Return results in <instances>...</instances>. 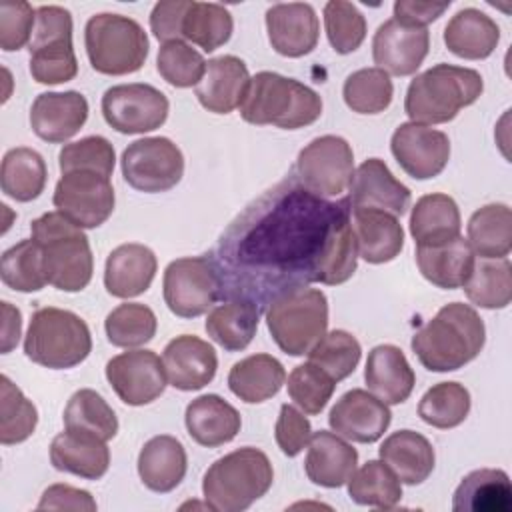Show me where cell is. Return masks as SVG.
I'll use <instances>...</instances> for the list:
<instances>
[{"instance_id": "44", "label": "cell", "mask_w": 512, "mask_h": 512, "mask_svg": "<svg viewBox=\"0 0 512 512\" xmlns=\"http://www.w3.org/2000/svg\"><path fill=\"white\" fill-rule=\"evenodd\" d=\"M470 412V392L460 382H438L418 402V416L440 430L460 426Z\"/></svg>"}, {"instance_id": "5", "label": "cell", "mask_w": 512, "mask_h": 512, "mask_svg": "<svg viewBox=\"0 0 512 512\" xmlns=\"http://www.w3.org/2000/svg\"><path fill=\"white\" fill-rule=\"evenodd\" d=\"M30 230L42 250L48 284L64 292L84 290L92 280L94 258L82 228L56 210L32 220Z\"/></svg>"}, {"instance_id": "53", "label": "cell", "mask_w": 512, "mask_h": 512, "mask_svg": "<svg viewBox=\"0 0 512 512\" xmlns=\"http://www.w3.org/2000/svg\"><path fill=\"white\" fill-rule=\"evenodd\" d=\"M324 28L330 46L338 54H350L366 38V18L346 0H330L324 6Z\"/></svg>"}, {"instance_id": "8", "label": "cell", "mask_w": 512, "mask_h": 512, "mask_svg": "<svg viewBox=\"0 0 512 512\" xmlns=\"http://www.w3.org/2000/svg\"><path fill=\"white\" fill-rule=\"evenodd\" d=\"M264 312L272 340L290 356L308 354L328 330V298L316 288L284 292Z\"/></svg>"}, {"instance_id": "55", "label": "cell", "mask_w": 512, "mask_h": 512, "mask_svg": "<svg viewBox=\"0 0 512 512\" xmlns=\"http://www.w3.org/2000/svg\"><path fill=\"white\" fill-rule=\"evenodd\" d=\"M36 22V10L24 0L0 2V48L4 52L20 50L30 42Z\"/></svg>"}, {"instance_id": "3", "label": "cell", "mask_w": 512, "mask_h": 512, "mask_svg": "<svg viewBox=\"0 0 512 512\" xmlns=\"http://www.w3.org/2000/svg\"><path fill=\"white\" fill-rule=\"evenodd\" d=\"M484 90L480 72L440 62L418 74L406 90L404 112L416 124H444L474 104Z\"/></svg>"}, {"instance_id": "51", "label": "cell", "mask_w": 512, "mask_h": 512, "mask_svg": "<svg viewBox=\"0 0 512 512\" xmlns=\"http://www.w3.org/2000/svg\"><path fill=\"white\" fill-rule=\"evenodd\" d=\"M156 70L168 84L176 88H190L200 84L206 72V60L184 40H174L160 46Z\"/></svg>"}, {"instance_id": "38", "label": "cell", "mask_w": 512, "mask_h": 512, "mask_svg": "<svg viewBox=\"0 0 512 512\" xmlns=\"http://www.w3.org/2000/svg\"><path fill=\"white\" fill-rule=\"evenodd\" d=\"M258 322L260 308L254 302L228 298L212 308L204 328L208 336L226 352H240L252 342L258 330Z\"/></svg>"}, {"instance_id": "30", "label": "cell", "mask_w": 512, "mask_h": 512, "mask_svg": "<svg viewBox=\"0 0 512 512\" xmlns=\"http://www.w3.org/2000/svg\"><path fill=\"white\" fill-rule=\"evenodd\" d=\"M184 422L190 438L206 448H216L234 440L242 426L238 410L218 394L194 398L186 406Z\"/></svg>"}, {"instance_id": "25", "label": "cell", "mask_w": 512, "mask_h": 512, "mask_svg": "<svg viewBox=\"0 0 512 512\" xmlns=\"http://www.w3.org/2000/svg\"><path fill=\"white\" fill-rule=\"evenodd\" d=\"M50 462L60 472L98 480L108 472L110 450L96 434L66 428L50 444Z\"/></svg>"}, {"instance_id": "46", "label": "cell", "mask_w": 512, "mask_h": 512, "mask_svg": "<svg viewBox=\"0 0 512 512\" xmlns=\"http://www.w3.org/2000/svg\"><path fill=\"white\" fill-rule=\"evenodd\" d=\"M2 282L16 292H38L48 280L44 272V260L40 246L28 238L20 240L2 254L0 262Z\"/></svg>"}, {"instance_id": "56", "label": "cell", "mask_w": 512, "mask_h": 512, "mask_svg": "<svg viewBox=\"0 0 512 512\" xmlns=\"http://www.w3.org/2000/svg\"><path fill=\"white\" fill-rule=\"evenodd\" d=\"M274 436L282 454L294 458L308 446L312 436V426L300 410H296L290 404H282L276 420Z\"/></svg>"}, {"instance_id": "10", "label": "cell", "mask_w": 512, "mask_h": 512, "mask_svg": "<svg viewBox=\"0 0 512 512\" xmlns=\"http://www.w3.org/2000/svg\"><path fill=\"white\" fill-rule=\"evenodd\" d=\"M30 74L38 84H62L78 74L72 46V14L62 6H38L28 42Z\"/></svg>"}, {"instance_id": "13", "label": "cell", "mask_w": 512, "mask_h": 512, "mask_svg": "<svg viewBox=\"0 0 512 512\" xmlns=\"http://www.w3.org/2000/svg\"><path fill=\"white\" fill-rule=\"evenodd\" d=\"M124 180L140 192L158 194L174 188L184 176L182 150L164 136L140 138L124 148L120 158Z\"/></svg>"}, {"instance_id": "19", "label": "cell", "mask_w": 512, "mask_h": 512, "mask_svg": "<svg viewBox=\"0 0 512 512\" xmlns=\"http://www.w3.org/2000/svg\"><path fill=\"white\" fill-rule=\"evenodd\" d=\"M392 420L388 404L374 394L354 388L340 396L328 414L330 428L352 442L372 444L384 436Z\"/></svg>"}, {"instance_id": "52", "label": "cell", "mask_w": 512, "mask_h": 512, "mask_svg": "<svg viewBox=\"0 0 512 512\" xmlns=\"http://www.w3.org/2000/svg\"><path fill=\"white\" fill-rule=\"evenodd\" d=\"M336 380L326 374L320 366L306 362L298 364L290 376H288V394L294 400V404L304 410V414H320L326 404L330 402L334 390H336Z\"/></svg>"}, {"instance_id": "2", "label": "cell", "mask_w": 512, "mask_h": 512, "mask_svg": "<svg viewBox=\"0 0 512 512\" xmlns=\"http://www.w3.org/2000/svg\"><path fill=\"white\" fill-rule=\"evenodd\" d=\"M486 328L480 314L464 302L442 306L412 336V350L430 372H452L472 362L484 348Z\"/></svg>"}, {"instance_id": "59", "label": "cell", "mask_w": 512, "mask_h": 512, "mask_svg": "<svg viewBox=\"0 0 512 512\" xmlns=\"http://www.w3.org/2000/svg\"><path fill=\"white\" fill-rule=\"evenodd\" d=\"M450 2H422V0H396L394 2V18L398 22L426 28L430 22L438 20Z\"/></svg>"}, {"instance_id": "41", "label": "cell", "mask_w": 512, "mask_h": 512, "mask_svg": "<svg viewBox=\"0 0 512 512\" xmlns=\"http://www.w3.org/2000/svg\"><path fill=\"white\" fill-rule=\"evenodd\" d=\"M464 294L480 308H506L512 300V264L508 258H480L464 282Z\"/></svg>"}, {"instance_id": "43", "label": "cell", "mask_w": 512, "mask_h": 512, "mask_svg": "<svg viewBox=\"0 0 512 512\" xmlns=\"http://www.w3.org/2000/svg\"><path fill=\"white\" fill-rule=\"evenodd\" d=\"M232 30V14L222 4L190 0L182 22V38L200 46L204 52H212L230 40Z\"/></svg>"}, {"instance_id": "49", "label": "cell", "mask_w": 512, "mask_h": 512, "mask_svg": "<svg viewBox=\"0 0 512 512\" xmlns=\"http://www.w3.org/2000/svg\"><path fill=\"white\" fill-rule=\"evenodd\" d=\"M0 442L4 446L24 442L38 424L36 406L4 374L0 378Z\"/></svg>"}, {"instance_id": "14", "label": "cell", "mask_w": 512, "mask_h": 512, "mask_svg": "<svg viewBox=\"0 0 512 512\" xmlns=\"http://www.w3.org/2000/svg\"><path fill=\"white\" fill-rule=\"evenodd\" d=\"M170 102L158 88L142 82L118 84L102 96V116L120 134H144L160 128Z\"/></svg>"}, {"instance_id": "60", "label": "cell", "mask_w": 512, "mask_h": 512, "mask_svg": "<svg viewBox=\"0 0 512 512\" xmlns=\"http://www.w3.org/2000/svg\"><path fill=\"white\" fill-rule=\"evenodd\" d=\"M22 316L16 306L2 302V354H8L20 340Z\"/></svg>"}, {"instance_id": "58", "label": "cell", "mask_w": 512, "mask_h": 512, "mask_svg": "<svg viewBox=\"0 0 512 512\" xmlns=\"http://www.w3.org/2000/svg\"><path fill=\"white\" fill-rule=\"evenodd\" d=\"M38 510H84L94 512L96 500L90 492L68 486V484H54L44 490L38 506Z\"/></svg>"}, {"instance_id": "54", "label": "cell", "mask_w": 512, "mask_h": 512, "mask_svg": "<svg viewBox=\"0 0 512 512\" xmlns=\"http://www.w3.org/2000/svg\"><path fill=\"white\" fill-rule=\"evenodd\" d=\"M116 164L114 146L104 136H86L76 142L62 146L58 154V166L62 174L74 170H88L102 174L106 178L112 176Z\"/></svg>"}, {"instance_id": "45", "label": "cell", "mask_w": 512, "mask_h": 512, "mask_svg": "<svg viewBox=\"0 0 512 512\" xmlns=\"http://www.w3.org/2000/svg\"><path fill=\"white\" fill-rule=\"evenodd\" d=\"M64 426L92 432L108 442L118 432V418L96 390L82 388L70 396L64 408Z\"/></svg>"}, {"instance_id": "39", "label": "cell", "mask_w": 512, "mask_h": 512, "mask_svg": "<svg viewBox=\"0 0 512 512\" xmlns=\"http://www.w3.org/2000/svg\"><path fill=\"white\" fill-rule=\"evenodd\" d=\"M468 244L480 258H506L512 248V212L506 204L478 208L466 226Z\"/></svg>"}, {"instance_id": "12", "label": "cell", "mask_w": 512, "mask_h": 512, "mask_svg": "<svg viewBox=\"0 0 512 512\" xmlns=\"http://www.w3.org/2000/svg\"><path fill=\"white\" fill-rule=\"evenodd\" d=\"M292 174L316 196L340 198L354 174L352 146L342 136H318L300 150Z\"/></svg>"}, {"instance_id": "21", "label": "cell", "mask_w": 512, "mask_h": 512, "mask_svg": "<svg viewBox=\"0 0 512 512\" xmlns=\"http://www.w3.org/2000/svg\"><path fill=\"white\" fill-rule=\"evenodd\" d=\"M266 30L270 46L286 58L310 54L320 36V24L314 8L306 2L274 4L266 10Z\"/></svg>"}, {"instance_id": "20", "label": "cell", "mask_w": 512, "mask_h": 512, "mask_svg": "<svg viewBox=\"0 0 512 512\" xmlns=\"http://www.w3.org/2000/svg\"><path fill=\"white\" fill-rule=\"evenodd\" d=\"M350 208H374L388 214L404 216L410 208V188L394 178L390 168L380 158L364 160L350 180Z\"/></svg>"}, {"instance_id": "32", "label": "cell", "mask_w": 512, "mask_h": 512, "mask_svg": "<svg viewBox=\"0 0 512 512\" xmlns=\"http://www.w3.org/2000/svg\"><path fill=\"white\" fill-rule=\"evenodd\" d=\"M188 458L180 440L168 434L150 438L138 454V474L152 492H170L186 476Z\"/></svg>"}, {"instance_id": "35", "label": "cell", "mask_w": 512, "mask_h": 512, "mask_svg": "<svg viewBox=\"0 0 512 512\" xmlns=\"http://www.w3.org/2000/svg\"><path fill=\"white\" fill-rule=\"evenodd\" d=\"M454 512H510L512 484L500 468H480L462 478L452 498Z\"/></svg>"}, {"instance_id": "15", "label": "cell", "mask_w": 512, "mask_h": 512, "mask_svg": "<svg viewBox=\"0 0 512 512\" xmlns=\"http://www.w3.org/2000/svg\"><path fill=\"white\" fill-rule=\"evenodd\" d=\"M52 202L76 226L98 228L112 216L116 196L110 178L88 170H74L62 174Z\"/></svg>"}, {"instance_id": "7", "label": "cell", "mask_w": 512, "mask_h": 512, "mask_svg": "<svg viewBox=\"0 0 512 512\" xmlns=\"http://www.w3.org/2000/svg\"><path fill=\"white\" fill-rule=\"evenodd\" d=\"M90 350V328L78 314L56 306H44L32 314L24 338V354L34 364L66 370L84 362Z\"/></svg>"}, {"instance_id": "16", "label": "cell", "mask_w": 512, "mask_h": 512, "mask_svg": "<svg viewBox=\"0 0 512 512\" xmlns=\"http://www.w3.org/2000/svg\"><path fill=\"white\" fill-rule=\"evenodd\" d=\"M106 380L128 406L154 402L166 390L164 362L152 350H128L108 360Z\"/></svg>"}, {"instance_id": "1", "label": "cell", "mask_w": 512, "mask_h": 512, "mask_svg": "<svg viewBox=\"0 0 512 512\" xmlns=\"http://www.w3.org/2000/svg\"><path fill=\"white\" fill-rule=\"evenodd\" d=\"M350 212L348 198L316 196L290 172L228 224L210 254L222 298L250 300L262 312L284 292L350 280L358 260Z\"/></svg>"}, {"instance_id": "26", "label": "cell", "mask_w": 512, "mask_h": 512, "mask_svg": "<svg viewBox=\"0 0 512 512\" xmlns=\"http://www.w3.org/2000/svg\"><path fill=\"white\" fill-rule=\"evenodd\" d=\"M156 254L138 242L114 248L104 266V286L114 298H134L144 294L156 276Z\"/></svg>"}, {"instance_id": "47", "label": "cell", "mask_w": 512, "mask_h": 512, "mask_svg": "<svg viewBox=\"0 0 512 512\" xmlns=\"http://www.w3.org/2000/svg\"><path fill=\"white\" fill-rule=\"evenodd\" d=\"M158 320L152 308L140 302L116 306L104 320L106 338L118 348H136L150 342L156 334Z\"/></svg>"}, {"instance_id": "33", "label": "cell", "mask_w": 512, "mask_h": 512, "mask_svg": "<svg viewBox=\"0 0 512 512\" xmlns=\"http://www.w3.org/2000/svg\"><path fill=\"white\" fill-rule=\"evenodd\" d=\"M380 460L398 476L402 484H422L434 470L436 454L426 436L414 430H398L380 446Z\"/></svg>"}, {"instance_id": "23", "label": "cell", "mask_w": 512, "mask_h": 512, "mask_svg": "<svg viewBox=\"0 0 512 512\" xmlns=\"http://www.w3.org/2000/svg\"><path fill=\"white\" fill-rule=\"evenodd\" d=\"M88 118V100L76 92H42L30 108L32 132L52 144L70 140Z\"/></svg>"}, {"instance_id": "22", "label": "cell", "mask_w": 512, "mask_h": 512, "mask_svg": "<svg viewBox=\"0 0 512 512\" xmlns=\"http://www.w3.org/2000/svg\"><path fill=\"white\" fill-rule=\"evenodd\" d=\"M162 362L170 386L182 392L204 388L214 380L218 368L216 350L192 334L172 338L162 352Z\"/></svg>"}, {"instance_id": "37", "label": "cell", "mask_w": 512, "mask_h": 512, "mask_svg": "<svg viewBox=\"0 0 512 512\" xmlns=\"http://www.w3.org/2000/svg\"><path fill=\"white\" fill-rule=\"evenodd\" d=\"M286 382V370L270 354H252L230 368L228 388L246 404H260L276 396Z\"/></svg>"}, {"instance_id": "24", "label": "cell", "mask_w": 512, "mask_h": 512, "mask_svg": "<svg viewBox=\"0 0 512 512\" xmlns=\"http://www.w3.org/2000/svg\"><path fill=\"white\" fill-rule=\"evenodd\" d=\"M250 80L244 60L232 54L216 56L206 62V72L196 86V98L208 112L230 114L242 106Z\"/></svg>"}, {"instance_id": "17", "label": "cell", "mask_w": 512, "mask_h": 512, "mask_svg": "<svg viewBox=\"0 0 512 512\" xmlns=\"http://www.w3.org/2000/svg\"><path fill=\"white\" fill-rule=\"evenodd\" d=\"M390 150L400 168L416 180L438 176L450 160L448 136L416 122H404L394 130Z\"/></svg>"}, {"instance_id": "27", "label": "cell", "mask_w": 512, "mask_h": 512, "mask_svg": "<svg viewBox=\"0 0 512 512\" xmlns=\"http://www.w3.org/2000/svg\"><path fill=\"white\" fill-rule=\"evenodd\" d=\"M350 226L358 256L370 264L390 262L404 248V230L394 214L374 208H356L350 212Z\"/></svg>"}, {"instance_id": "57", "label": "cell", "mask_w": 512, "mask_h": 512, "mask_svg": "<svg viewBox=\"0 0 512 512\" xmlns=\"http://www.w3.org/2000/svg\"><path fill=\"white\" fill-rule=\"evenodd\" d=\"M188 6L190 0H164L154 4L150 12V30L162 44L182 40V22Z\"/></svg>"}, {"instance_id": "6", "label": "cell", "mask_w": 512, "mask_h": 512, "mask_svg": "<svg viewBox=\"0 0 512 512\" xmlns=\"http://www.w3.org/2000/svg\"><path fill=\"white\" fill-rule=\"evenodd\" d=\"M274 470L268 456L252 446L218 458L202 478V494L210 510L242 512L272 486Z\"/></svg>"}, {"instance_id": "34", "label": "cell", "mask_w": 512, "mask_h": 512, "mask_svg": "<svg viewBox=\"0 0 512 512\" xmlns=\"http://www.w3.org/2000/svg\"><path fill=\"white\" fill-rule=\"evenodd\" d=\"M500 40L498 24L478 8L458 10L444 28L446 48L466 60L488 58Z\"/></svg>"}, {"instance_id": "28", "label": "cell", "mask_w": 512, "mask_h": 512, "mask_svg": "<svg viewBox=\"0 0 512 512\" xmlns=\"http://www.w3.org/2000/svg\"><path fill=\"white\" fill-rule=\"evenodd\" d=\"M358 452L342 436L318 430L310 436L304 470L310 482L324 488H340L354 474Z\"/></svg>"}, {"instance_id": "40", "label": "cell", "mask_w": 512, "mask_h": 512, "mask_svg": "<svg viewBox=\"0 0 512 512\" xmlns=\"http://www.w3.org/2000/svg\"><path fill=\"white\" fill-rule=\"evenodd\" d=\"M46 178V162L36 150L18 146L4 154L0 168V184L2 192L12 200H36L44 192Z\"/></svg>"}, {"instance_id": "4", "label": "cell", "mask_w": 512, "mask_h": 512, "mask_svg": "<svg viewBox=\"0 0 512 512\" xmlns=\"http://www.w3.org/2000/svg\"><path fill=\"white\" fill-rule=\"evenodd\" d=\"M322 114V98L306 84L278 72L262 70L250 80L240 116L248 124L298 130L314 124Z\"/></svg>"}, {"instance_id": "18", "label": "cell", "mask_w": 512, "mask_h": 512, "mask_svg": "<svg viewBox=\"0 0 512 512\" xmlns=\"http://www.w3.org/2000/svg\"><path fill=\"white\" fill-rule=\"evenodd\" d=\"M430 48V32L420 26L386 20L378 26L372 40V58L376 68L388 76H410L424 62Z\"/></svg>"}, {"instance_id": "36", "label": "cell", "mask_w": 512, "mask_h": 512, "mask_svg": "<svg viewBox=\"0 0 512 512\" xmlns=\"http://www.w3.org/2000/svg\"><path fill=\"white\" fill-rule=\"evenodd\" d=\"M416 246H438L460 236V210L452 196L434 192L416 200L410 214Z\"/></svg>"}, {"instance_id": "48", "label": "cell", "mask_w": 512, "mask_h": 512, "mask_svg": "<svg viewBox=\"0 0 512 512\" xmlns=\"http://www.w3.org/2000/svg\"><path fill=\"white\" fill-rule=\"evenodd\" d=\"M346 106L358 114L384 112L394 96L390 76L380 68H360L352 72L342 88Z\"/></svg>"}, {"instance_id": "9", "label": "cell", "mask_w": 512, "mask_h": 512, "mask_svg": "<svg viewBox=\"0 0 512 512\" xmlns=\"http://www.w3.org/2000/svg\"><path fill=\"white\" fill-rule=\"evenodd\" d=\"M86 54L92 68L108 76L138 72L148 58V36L144 28L128 16L100 12L84 28Z\"/></svg>"}, {"instance_id": "11", "label": "cell", "mask_w": 512, "mask_h": 512, "mask_svg": "<svg viewBox=\"0 0 512 512\" xmlns=\"http://www.w3.org/2000/svg\"><path fill=\"white\" fill-rule=\"evenodd\" d=\"M168 310L180 318H196L222 298V280L210 254L172 260L162 278Z\"/></svg>"}, {"instance_id": "50", "label": "cell", "mask_w": 512, "mask_h": 512, "mask_svg": "<svg viewBox=\"0 0 512 512\" xmlns=\"http://www.w3.org/2000/svg\"><path fill=\"white\" fill-rule=\"evenodd\" d=\"M362 356L360 342L346 330L326 332L308 352V362L320 366L336 382L348 378Z\"/></svg>"}, {"instance_id": "31", "label": "cell", "mask_w": 512, "mask_h": 512, "mask_svg": "<svg viewBox=\"0 0 512 512\" xmlns=\"http://www.w3.org/2000/svg\"><path fill=\"white\" fill-rule=\"evenodd\" d=\"M474 252L462 236L438 246H416V264L420 274L444 290L462 288L474 268Z\"/></svg>"}, {"instance_id": "42", "label": "cell", "mask_w": 512, "mask_h": 512, "mask_svg": "<svg viewBox=\"0 0 512 512\" xmlns=\"http://www.w3.org/2000/svg\"><path fill=\"white\" fill-rule=\"evenodd\" d=\"M346 484L348 496L360 506L390 510L402 500V482L382 460H368Z\"/></svg>"}, {"instance_id": "29", "label": "cell", "mask_w": 512, "mask_h": 512, "mask_svg": "<svg viewBox=\"0 0 512 512\" xmlns=\"http://www.w3.org/2000/svg\"><path fill=\"white\" fill-rule=\"evenodd\" d=\"M364 380L368 390L384 404H402L416 384L414 370L394 344H378L368 352Z\"/></svg>"}]
</instances>
